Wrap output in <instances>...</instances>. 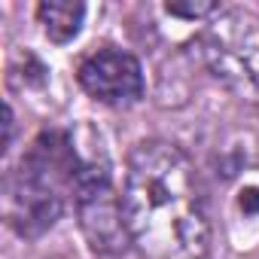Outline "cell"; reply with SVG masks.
Listing matches in <instances>:
<instances>
[{
    "label": "cell",
    "instance_id": "obj_5",
    "mask_svg": "<svg viewBox=\"0 0 259 259\" xmlns=\"http://www.w3.org/2000/svg\"><path fill=\"white\" fill-rule=\"evenodd\" d=\"M79 85L101 104L132 107L144 95V70L132 52L122 49H98L85 55L76 67Z\"/></svg>",
    "mask_w": 259,
    "mask_h": 259
},
{
    "label": "cell",
    "instance_id": "obj_3",
    "mask_svg": "<svg viewBox=\"0 0 259 259\" xmlns=\"http://www.w3.org/2000/svg\"><path fill=\"white\" fill-rule=\"evenodd\" d=\"M207 70L241 101L259 104V16L220 10L198 37Z\"/></svg>",
    "mask_w": 259,
    "mask_h": 259
},
{
    "label": "cell",
    "instance_id": "obj_7",
    "mask_svg": "<svg viewBox=\"0 0 259 259\" xmlns=\"http://www.w3.org/2000/svg\"><path fill=\"white\" fill-rule=\"evenodd\" d=\"M171 16H183V19H204L217 13V4H168L165 7Z\"/></svg>",
    "mask_w": 259,
    "mask_h": 259
},
{
    "label": "cell",
    "instance_id": "obj_6",
    "mask_svg": "<svg viewBox=\"0 0 259 259\" xmlns=\"http://www.w3.org/2000/svg\"><path fill=\"white\" fill-rule=\"evenodd\" d=\"M37 19L52 43H67L79 34V25L85 19V7L73 0H49L37 7Z\"/></svg>",
    "mask_w": 259,
    "mask_h": 259
},
{
    "label": "cell",
    "instance_id": "obj_2",
    "mask_svg": "<svg viewBox=\"0 0 259 259\" xmlns=\"http://www.w3.org/2000/svg\"><path fill=\"white\" fill-rule=\"evenodd\" d=\"M79 168L82 162L64 132L49 128L37 135L19 168L7 177V223L22 238H40L61 217L67 195H73Z\"/></svg>",
    "mask_w": 259,
    "mask_h": 259
},
{
    "label": "cell",
    "instance_id": "obj_1",
    "mask_svg": "<svg viewBox=\"0 0 259 259\" xmlns=\"http://www.w3.org/2000/svg\"><path fill=\"white\" fill-rule=\"evenodd\" d=\"M122 207L132 244L147 259H204L210 247V220L201 183L186 159L168 141H144L132 150L122 186Z\"/></svg>",
    "mask_w": 259,
    "mask_h": 259
},
{
    "label": "cell",
    "instance_id": "obj_4",
    "mask_svg": "<svg viewBox=\"0 0 259 259\" xmlns=\"http://www.w3.org/2000/svg\"><path fill=\"white\" fill-rule=\"evenodd\" d=\"M73 207L79 217V229L95 253L119 256L128 250L132 235H128V223H125L122 195H116L104 165L82 162L73 183Z\"/></svg>",
    "mask_w": 259,
    "mask_h": 259
}]
</instances>
